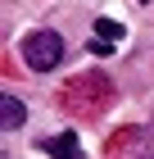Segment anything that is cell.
<instances>
[{
  "label": "cell",
  "instance_id": "obj_4",
  "mask_svg": "<svg viewBox=\"0 0 154 159\" xmlns=\"http://www.w3.org/2000/svg\"><path fill=\"white\" fill-rule=\"evenodd\" d=\"M41 150L55 159H82V141H77V132H59V136H46L41 141Z\"/></svg>",
  "mask_w": 154,
  "mask_h": 159
},
{
  "label": "cell",
  "instance_id": "obj_5",
  "mask_svg": "<svg viewBox=\"0 0 154 159\" xmlns=\"http://www.w3.org/2000/svg\"><path fill=\"white\" fill-rule=\"evenodd\" d=\"M23 123H27L23 100H18V96H0V127H9V132H14V127H23Z\"/></svg>",
  "mask_w": 154,
  "mask_h": 159
},
{
  "label": "cell",
  "instance_id": "obj_6",
  "mask_svg": "<svg viewBox=\"0 0 154 159\" xmlns=\"http://www.w3.org/2000/svg\"><path fill=\"white\" fill-rule=\"evenodd\" d=\"M95 37H104V41H122V23H113V18H100V23H95Z\"/></svg>",
  "mask_w": 154,
  "mask_h": 159
},
{
  "label": "cell",
  "instance_id": "obj_8",
  "mask_svg": "<svg viewBox=\"0 0 154 159\" xmlns=\"http://www.w3.org/2000/svg\"><path fill=\"white\" fill-rule=\"evenodd\" d=\"M145 5H150V0H145Z\"/></svg>",
  "mask_w": 154,
  "mask_h": 159
},
{
  "label": "cell",
  "instance_id": "obj_7",
  "mask_svg": "<svg viewBox=\"0 0 154 159\" xmlns=\"http://www.w3.org/2000/svg\"><path fill=\"white\" fill-rule=\"evenodd\" d=\"M86 50H91V55H113V41H104V37H91V46H86Z\"/></svg>",
  "mask_w": 154,
  "mask_h": 159
},
{
  "label": "cell",
  "instance_id": "obj_1",
  "mask_svg": "<svg viewBox=\"0 0 154 159\" xmlns=\"http://www.w3.org/2000/svg\"><path fill=\"white\" fill-rule=\"evenodd\" d=\"M109 100H113V82H109L104 73H82V77H73L68 91H64V105H68L73 114H100L109 109Z\"/></svg>",
  "mask_w": 154,
  "mask_h": 159
},
{
  "label": "cell",
  "instance_id": "obj_2",
  "mask_svg": "<svg viewBox=\"0 0 154 159\" xmlns=\"http://www.w3.org/2000/svg\"><path fill=\"white\" fill-rule=\"evenodd\" d=\"M18 50H23V64L32 73H50V68H59V59H64V37L50 32V27H36V32L23 37Z\"/></svg>",
  "mask_w": 154,
  "mask_h": 159
},
{
  "label": "cell",
  "instance_id": "obj_3",
  "mask_svg": "<svg viewBox=\"0 0 154 159\" xmlns=\"http://www.w3.org/2000/svg\"><path fill=\"white\" fill-rule=\"evenodd\" d=\"M109 159H154V146H150V132L141 127H127L109 141Z\"/></svg>",
  "mask_w": 154,
  "mask_h": 159
}]
</instances>
